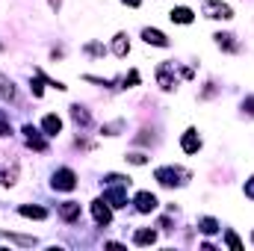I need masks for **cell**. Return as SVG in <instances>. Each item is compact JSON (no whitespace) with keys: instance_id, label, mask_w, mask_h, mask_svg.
<instances>
[{"instance_id":"cell-21","label":"cell","mask_w":254,"mask_h":251,"mask_svg":"<svg viewBox=\"0 0 254 251\" xmlns=\"http://www.w3.org/2000/svg\"><path fill=\"white\" fill-rule=\"evenodd\" d=\"M0 240H9V243H15V246H24V249L36 246V237H24V234H0Z\"/></svg>"},{"instance_id":"cell-5","label":"cell","mask_w":254,"mask_h":251,"mask_svg":"<svg viewBox=\"0 0 254 251\" xmlns=\"http://www.w3.org/2000/svg\"><path fill=\"white\" fill-rule=\"evenodd\" d=\"M92 216H95V222H98L101 228H107V225L113 222V207H110L104 198H95V201H92Z\"/></svg>"},{"instance_id":"cell-34","label":"cell","mask_w":254,"mask_h":251,"mask_svg":"<svg viewBox=\"0 0 254 251\" xmlns=\"http://www.w3.org/2000/svg\"><path fill=\"white\" fill-rule=\"evenodd\" d=\"M122 3H125V6H133V9H139V6H142V0H122Z\"/></svg>"},{"instance_id":"cell-1","label":"cell","mask_w":254,"mask_h":251,"mask_svg":"<svg viewBox=\"0 0 254 251\" xmlns=\"http://www.w3.org/2000/svg\"><path fill=\"white\" fill-rule=\"evenodd\" d=\"M190 172L187 169H181V166H160V169H154V181L160 184V187H187L190 184Z\"/></svg>"},{"instance_id":"cell-18","label":"cell","mask_w":254,"mask_h":251,"mask_svg":"<svg viewBox=\"0 0 254 251\" xmlns=\"http://www.w3.org/2000/svg\"><path fill=\"white\" fill-rule=\"evenodd\" d=\"M71 119H74V125H80V127H89V125H92L89 110H86V107H80V104H71Z\"/></svg>"},{"instance_id":"cell-3","label":"cell","mask_w":254,"mask_h":251,"mask_svg":"<svg viewBox=\"0 0 254 251\" xmlns=\"http://www.w3.org/2000/svg\"><path fill=\"white\" fill-rule=\"evenodd\" d=\"M51 187L57 189V192H71V189H77V175H74V169H57L54 172V178H51Z\"/></svg>"},{"instance_id":"cell-36","label":"cell","mask_w":254,"mask_h":251,"mask_svg":"<svg viewBox=\"0 0 254 251\" xmlns=\"http://www.w3.org/2000/svg\"><path fill=\"white\" fill-rule=\"evenodd\" d=\"M252 243H254V234H252Z\"/></svg>"},{"instance_id":"cell-23","label":"cell","mask_w":254,"mask_h":251,"mask_svg":"<svg viewBox=\"0 0 254 251\" xmlns=\"http://www.w3.org/2000/svg\"><path fill=\"white\" fill-rule=\"evenodd\" d=\"M122 130H125V122H122V119H119V122H113V125L101 127V133H104V136H119Z\"/></svg>"},{"instance_id":"cell-9","label":"cell","mask_w":254,"mask_h":251,"mask_svg":"<svg viewBox=\"0 0 254 251\" xmlns=\"http://www.w3.org/2000/svg\"><path fill=\"white\" fill-rule=\"evenodd\" d=\"M142 39H145L148 45H154V48H169V45H172L169 36H166L163 30H157V27H145V30H142Z\"/></svg>"},{"instance_id":"cell-24","label":"cell","mask_w":254,"mask_h":251,"mask_svg":"<svg viewBox=\"0 0 254 251\" xmlns=\"http://www.w3.org/2000/svg\"><path fill=\"white\" fill-rule=\"evenodd\" d=\"M104 181H107V187H113V184H119V187H130V178H125V175H116V172H110Z\"/></svg>"},{"instance_id":"cell-13","label":"cell","mask_w":254,"mask_h":251,"mask_svg":"<svg viewBox=\"0 0 254 251\" xmlns=\"http://www.w3.org/2000/svg\"><path fill=\"white\" fill-rule=\"evenodd\" d=\"M42 133H45V136H60V133H63V119H60L57 113H48V116L42 119Z\"/></svg>"},{"instance_id":"cell-8","label":"cell","mask_w":254,"mask_h":251,"mask_svg":"<svg viewBox=\"0 0 254 251\" xmlns=\"http://www.w3.org/2000/svg\"><path fill=\"white\" fill-rule=\"evenodd\" d=\"M24 136H27V145L33 148V151H39V154H45L48 151V142L42 139V130L33 125H24Z\"/></svg>"},{"instance_id":"cell-2","label":"cell","mask_w":254,"mask_h":251,"mask_svg":"<svg viewBox=\"0 0 254 251\" xmlns=\"http://www.w3.org/2000/svg\"><path fill=\"white\" fill-rule=\"evenodd\" d=\"M201 12H204V18H210V21H231V18H234V9H231L228 3H222V0H204V3H201Z\"/></svg>"},{"instance_id":"cell-26","label":"cell","mask_w":254,"mask_h":251,"mask_svg":"<svg viewBox=\"0 0 254 251\" xmlns=\"http://www.w3.org/2000/svg\"><path fill=\"white\" fill-rule=\"evenodd\" d=\"M83 51H86L89 57H104V54H107V48H104V45H98V42H89Z\"/></svg>"},{"instance_id":"cell-28","label":"cell","mask_w":254,"mask_h":251,"mask_svg":"<svg viewBox=\"0 0 254 251\" xmlns=\"http://www.w3.org/2000/svg\"><path fill=\"white\" fill-rule=\"evenodd\" d=\"M0 136H12V125H9V116L0 110Z\"/></svg>"},{"instance_id":"cell-12","label":"cell","mask_w":254,"mask_h":251,"mask_svg":"<svg viewBox=\"0 0 254 251\" xmlns=\"http://www.w3.org/2000/svg\"><path fill=\"white\" fill-rule=\"evenodd\" d=\"M213 39H216V45H219L222 51H228V54H240V51H243V45L237 42L234 33H216Z\"/></svg>"},{"instance_id":"cell-16","label":"cell","mask_w":254,"mask_h":251,"mask_svg":"<svg viewBox=\"0 0 254 251\" xmlns=\"http://www.w3.org/2000/svg\"><path fill=\"white\" fill-rule=\"evenodd\" d=\"M169 18H172L175 24H192V21H195V12H192L190 6H175V9L169 12Z\"/></svg>"},{"instance_id":"cell-11","label":"cell","mask_w":254,"mask_h":251,"mask_svg":"<svg viewBox=\"0 0 254 251\" xmlns=\"http://www.w3.org/2000/svg\"><path fill=\"white\" fill-rule=\"evenodd\" d=\"M80 204L77 201H63L60 204V219H63L65 225H74V222H80Z\"/></svg>"},{"instance_id":"cell-32","label":"cell","mask_w":254,"mask_h":251,"mask_svg":"<svg viewBox=\"0 0 254 251\" xmlns=\"http://www.w3.org/2000/svg\"><path fill=\"white\" fill-rule=\"evenodd\" d=\"M243 192H246V198H252V201H254V175L249 178V181H246V187H243Z\"/></svg>"},{"instance_id":"cell-15","label":"cell","mask_w":254,"mask_h":251,"mask_svg":"<svg viewBox=\"0 0 254 251\" xmlns=\"http://www.w3.org/2000/svg\"><path fill=\"white\" fill-rule=\"evenodd\" d=\"M0 98H3V101H9V104H12V101H18V89H15V83H12L3 71H0Z\"/></svg>"},{"instance_id":"cell-20","label":"cell","mask_w":254,"mask_h":251,"mask_svg":"<svg viewBox=\"0 0 254 251\" xmlns=\"http://www.w3.org/2000/svg\"><path fill=\"white\" fill-rule=\"evenodd\" d=\"M18 213H21L24 219H48V210H45V207H33V204H21Z\"/></svg>"},{"instance_id":"cell-33","label":"cell","mask_w":254,"mask_h":251,"mask_svg":"<svg viewBox=\"0 0 254 251\" xmlns=\"http://www.w3.org/2000/svg\"><path fill=\"white\" fill-rule=\"evenodd\" d=\"M136 142L139 145H148V142H154V136H148V130H142V136H136Z\"/></svg>"},{"instance_id":"cell-4","label":"cell","mask_w":254,"mask_h":251,"mask_svg":"<svg viewBox=\"0 0 254 251\" xmlns=\"http://www.w3.org/2000/svg\"><path fill=\"white\" fill-rule=\"evenodd\" d=\"M157 83L163 92H172L178 86V77H175V65L172 63H160L157 65Z\"/></svg>"},{"instance_id":"cell-27","label":"cell","mask_w":254,"mask_h":251,"mask_svg":"<svg viewBox=\"0 0 254 251\" xmlns=\"http://www.w3.org/2000/svg\"><path fill=\"white\" fill-rule=\"evenodd\" d=\"M136 83H139V71H136V68H133V71H130V74H127L125 80H122V89H133V86H136Z\"/></svg>"},{"instance_id":"cell-7","label":"cell","mask_w":254,"mask_h":251,"mask_svg":"<svg viewBox=\"0 0 254 251\" xmlns=\"http://www.w3.org/2000/svg\"><path fill=\"white\" fill-rule=\"evenodd\" d=\"M201 133L195 130V127H187L184 130V136H181V148H184V154H198L201 151Z\"/></svg>"},{"instance_id":"cell-37","label":"cell","mask_w":254,"mask_h":251,"mask_svg":"<svg viewBox=\"0 0 254 251\" xmlns=\"http://www.w3.org/2000/svg\"><path fill=\"white\" fill-rule=\"evenodd\" d=\"M0 51H3V45H0Z\"/></svg>"},{"instance_id":"cell-14","label":"cell","mask_w":254,"mask_h":251,"mask_svg":"<svg viewBox=\"0 0 254 251\" xmlns=\"http://www.w3.org/2000/svg\"><path fill=\"white\" fill-rule=\"evenodd\" d=\"M119 60H125L127 54H130V39H127V33H116L113 36V48H110Z\"/></svg>"},{"instance_id":"cell-25","label":"cell","mask_w":254,"mask_h":251,"mask_svg":"<svg viewBox=\"0 0 254 251\" xmlns=\"http://www.w3.org/2000/svg\"><path fill=\"white\" fill-rule=\"evenodd\" d=\"M30 92H33L36 98H42V95H45V77H42V74H36V80L30 83Z\"/></svg>"},{"instance_id":"cell-10","label":"cell","mask_w":254,"mask_h":251,"mask_svg":"<svg viewBox=\"0 0 254 251\" xmlns=\"http://www.w3.org/2000/svg\"><path fill=\"white\" fill-rule=\"evenodd\" d=\"M133 204H136V210H139V213H154L160 201H157V195H154V192H136Z\"/></svg>"},{"instance_id":"cell-19","label":"cell","mask_w":254,"mask_h":251,"mask_svg":"<svg viewBox=\"0 0 254 251\" xmlns=\"http://www.w3.org/2000/svg\"><path fill=\"white\" fill-rule=\"evenodd\" d=\"M198 231H201L204 237H213V234H219L222 228H219V222H216L213 216H201V219H198Z\"/></svg>"},{"instance_id":"cell-30","label":"cell","mask_w":254,"mask_h":251,"mask_svg":"<svg viewBox=\"0 0 254 251\" xmlns=\"http://www.w3.org/2000/svg\"><path fill=\"white\" fill-rule=\"evenodd\" d=\"M216 92H219V89H216V83H207V89L201 92V101H207V98H213Z\"/></svg>"},{"instance_id":"cell-29","label":"cell","mask_w":254,"mask_h":251,"mask_svg":"<svg viewBox=\"0 0 254 251\" xmlns=\"http://www.w3.org/2000/svg\"><path fill=\"white\" fill-rule=\"evenodd\" d=\"M125 160H127V163H133V166H145V163H148V157H145V154H139V151H136V154H127Z\"/></svg>"},{"instance_id":"cell-22","label":"cell","mask_w":254,"mask_h":251,"mask_svg":"<svg viewBox=\"0 0 254 251\" xmlns=\"http://www.w3.org/2000/svg\"><path fill=\"white\" fill-rule=\"evenodd\" d=\"M225 246H228V249H234V251H243V240L228 228V231H225Z\"/></svg>"},{"instance_id":"cell-31","label":"cell","mask_w":254,"mask_h":251,"mask_svg":"<svg viewBox=\"0 0 254 251\" xmlns=\"http://www.w3.org/2000/svg\"><path fill=\"white\" fill-rule=\"evenodd\" d=\"M243 113H246V116H254V98H252V95L243 101Z\"/></svg>"},{"instance_id":"cell-17","label":"cell","mask_w":254,"mask_h":251,"mask_svg":"<svg viewBox=\"0 0 254 251\" xmlns=\"http://www.w3.org/2000/svg\"><path fill=\"white\" fill-rule=\"evenodd\" d=\"M154 243H157V231H151V228L133 231V246H154Z\"/></svg>"},{"instance_id":"cell-35","label":"cell","mask_w":254,"mask_h":251,"mask_svg":"<svg viewBox=\"0 0 254 251\" xmlns=\"http://www.w3.org/2000/svg\"><path fill=\"white\" fill-rule=\"evenodd\" d=\"M48 3H51V9H57V12H60V6H63V0H48Z\"/></svg>"},{"instance_id":"cell-6","label":"cell","mask_w":254,"mask_h":251,"mask_svg":"<svg viewBox=\"0 0 254 251\" xmlns=\"http://www.w3.org/2000/svg\"><path fill=\"white\" fill-rule=\"evenodd\" d=\"M104 201H107L110 207H116V210L127 207V187H119V184L107 187V192H104Z\"/></svg>"}]
</instances>
